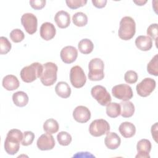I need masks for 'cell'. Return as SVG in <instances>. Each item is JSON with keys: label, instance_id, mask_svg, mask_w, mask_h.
Returning a JSON list of instances; mask_svg holds the SVG:
<instances>
[{"label": "cell", "instance_id": "6da1fadb", "mask_svg": "<svg viewBox=\"0 0 158 158\" xmlns=\"http://www.w3.org/2000/svg\"><path fill=\"white\" fill-rule=\"evenodd\" d=\"M23 138L22 132L18 129H12L7 134L4 141V149L10 155L15 154L19 150L20 143Z\"/></svg>", "mask_w": 158, "mask_h": 158}, {"label": "cell", "instance_id": "7a4b0ae2", "mask_svg": "<svg viewBox=\"0 0 158 158\" xmlns=\"http://www.w3.org/2000/svg\"><path fill=\"white\" fill-rule=\"evenodd\" d=\"M136 32V23L133 18L129 16L123 17L120 22L118 35L123 40H130Z\"/></svg>", "mask_w": 158, "mask_h": 158}, {"label": "cell", "instance_id": "3957f363", "mask_svg": "<svg viewBox=\"0 0 158 158\" xmlns=\"http://www.w3.org/2000/svg\"><path fill=\"white\" fill-rule=\"evenodd\" d=\"M43 70V66L39 62H33L30 65L24 67L20 71V77L22 81L31 83L40 78Z\"/></svg>", "mask_w": 158, "mask_h": 158}, {"label": "cell", "instance_id": "277c9868", "mask_svg": "<svg viewBox=\"0 0 158 158\" xmlns=\"http://www.w3.org/2000/svg\"><path fill=\"white\" fill-rule=\"evenodd\" d=\"M43 70L40 77L41 82L44 86H51L57 80V72L58 67L53 62H48L43 65Z\"/></svg>", "mask_w": 158, "mask_h": 158}, {"label": "cell", "instance_id": "5b68a950", "mask_svg": "<svg viewBox=\"0 0 158 158\" xmlns=\"http://www.w3.org/2000/svg\"><path fill=\"white\" fill-rule=\"evenodd\" d=\"M104 64L99 58L91 59L88 64V78L91 81H99L104 78Z\"/></svg>", "mask_w": 158, "mask_h": 158}, {"label": "cell", "instance_id": "8992f818", "mask_svg": "<svg viewBox=\"0 0 158 158\" xmlns=\"http://www.w3.org/2000/svg\"><path fill=\"white\" fill-rule=\"evenodd\" d=\"M70 80L72 86L76 88H81L85 85L86 81V77L81 67L75 65L71 68Z\"/></svg>", "mask_w": 158, "mask_h": 158}, {"label": "cell", "instance_id": "52a82bcc", "mask_svg": "<svg viewBox=\"0 0 158 158\" xmlns=\"http://www.w3.org/2000/svg\"><path fill=\"white\" fill-rule=\"evenodd\" d=\"M110 130L109 123L104 119H96L93 120L89 125V132L95 137L101 136L107 134Z\"/></svg>", "mask_w": 158, "mask_h": 158}, {"label": "cell", "instance_id": "ba28073f", "mask_svg": "<svg viewBox=\"0 0 158 158\" xmlns=\"http://www.w3.org/2000/svg\"><path fill=\"white\" fill-rule=\"evenodd\" d=\"M91 94L101 106H107L110 102L112 98L105 87L101 85H96L91 88Z\"/></svg>", "mask_w": 158, "mask_h": 158}, {"label": "cell", "instance_id": "9c48e42d", "mask_svg": "<svg viewBox=\"0 0 158 158\" xmlns=\"http://www.w3.org/2000/svg\"><path fill=\"white\" fill-rule=\"evenodd\" d=\"M114 97L122 101H129L133 98V94L131 88L127 84H119L114 86L112 89Z\"/></svg>", "mask_w": 158, "mask_h": 158}, {"label": "cell", "instance_id": "30bf717a", "mask_svg": "<svg viewBox=\"0 0 158 158\" xmlns=\"http://www.w3.org/2000/svg\"><path fill=\"white\" fill-rule=\"evenodd\" d=\"M156 86V81L151 78H145L136 86L138 94L141 97L149 96Z\"/></svg>", "mask_w": 158, "mask_h": 158}, {"label": "cell", "instance_id": "8fae6325", "mask_svg": "<svg viewBox=\"0 0 158 158\" xmlns=\"http://www.w3.org/2000/svg\"><path fill=\"white\" fill-rule=\"evenodd\" d=\"M21 23L25 31L30 35L34 34L37 30L38 20L31 13H25L21 17Z\"/></svg>", "mask_w": 158, "mask_h": 158}, {"label": "cell", "instance_id": "7c38bea8", "mask_svg": "<svg viewBox=\"0 0 158 158\" xmlns=\"http://www.w3.org/2000/svg\"><path fill=\"white\" fill-rule=\"evenodd\" d=\"M36 145L38 148L41 151L52 149L55 146L54 138L51 134L47 133L43 134L37 139Z\"/></svg>", "mask_w": 158, "mask_h": 158}, {"label": "cell", "instance_id": "4fadbf2b", "mask_svg": "<svg viewBox=\"0 0 158 158\" xmlns=\"http://www.w3.org/2000/svg\"><path fill=\"white\" fill-rule=\"evenodd\" d=\"M60 56L62 62L65 64H71L77 59L78 51L72 46H67L62 49Z\"/></svg>", "mask_w": 158, "mask_h": 158}, {"label": "cell", "instance_id": "5bb4252c", "mask_svg": "<svg viewBox=\"0 0 158 158\" xmlns=\"http://www.w3.org/2000/svg\"><path fill=\"white\" fill-rule=\"evenodd\" d=\"M73 117L77 122L86 123L91 118V112L88 107L78 106L73 111Z\"/></svg>", "mask_w": 158, "mask_h": 158}, {"label": "cell", "instance_id": "9a60e30c", "mask_svg": "<svg viewBox=\"0 0 158 158\" xmlns=\"http://www.w3.org/2000/svg\"><path fill=\"white\" fill-rule=\"evenodd\" d=\"M136 149L138 154L136 157L141 158H149V153L151 149V143L149 140L147 139H142L139 140L136 145Z\"/></svg>", "mask_w": 158, "mask_h": 158}, {"label": "cell", "instance_id": "2e32d148", "mask_svg": "<svg viewBox=\"0 0 158 158\" xmlns=\"http://www.w3.org/2000/svg\"><path fill=\"white\" fill-rule=\"evenodd\" d=\"M56 30L54 25L50 22L43 23L40 30V34L41 37L46 40L49 41L52 40L56 35Z\"/></svg>", "mask_w": 158, "mask_h": 158}, {"label": "cell", "instance_id": "e0dca14e", "mask_svg": "<svg viewBox=\"0 0 158 158\" xmlns=\"http://www.w3.org/2000/svg\"><path fill=\"white\" fill-rule=\"evenodd\" d=\"M54 20L58 27L65 28L68 27L70 23V16L67 12L59 10L56 14Z\"/></svg>", "mask_w": 158, "mask_h": 158}, {"label": "cell", "instance_id": "ac0fdd59", "mask_svg": "<svg viewBox=\"0 0 158 158\" xmlns=\"http://www.w3.org/2000/svg\"><path fill=\"white\" fill-rule=\"evenodd\" d=\"M105 145L109 149H116L121 143L119 136L115 132H108L104 139Z\"/></svg>", "mask_w": 158, "mask_h": 158}, {"label": "cell", "instance_id": "d6986e66", "mask_svg": "<svg viewBox=\"0 0 158 158\" xmlns=\"http://www.w3.org/2000/svg\"><path fill=\"white\" fill-rule=\"evenodd\" d=\"M135 45L138 49L143 51H147L152 48V41L148 36L140 35L136 38Z\"/></svg>", "mask_w": 158, "mask_h": 158}, {"label": "cell", "instance_id": "ffe728a7", "mask_svg": "<svg viewBox=\"0 0 158 158\" xmlns=\"http://www.w3.org/2000/svg\"><path fill=\"white\" fill-rule=\"evenodd\" d=\"M118 130L120 133L125 138H129L133 136L136 133V127L133 123L128 122H124L122 123Z\"/></svg>", "mask_w": 158, "mask_h": 158}, {"label": "cell", "instance_id": "44dd1931", "mask_svg": "<svg viewBox=\"0 0 158 158\" xmlns=\"http://www.w3.org/2000/svg\"><path fill=\"white\" fill-rule=\"evenodd\" d=\"M2 84L3 87L8 91L15 90L17 89L20 85L18 78L13 75H7L5 76L2 79Z\"/></svg>", "mask_w": 158, "mask_h": 158}, {"label": "cell", "instance_id": "7402d4cb", "mask_svg": "<svg viewBox=\"0 0 158 158\" xmlns=\"http://www.w3.org/2000/svg\"><path fill=\"white\" fill-rule=\"evenodd\" d=\"M56 93L60 98H67L71 94V88L65 81H59L55 87Z\"/></svg>", "mask_w": 158, "mask_h": 158}, {"label": "cell", "instance_id": "603a6c76", "mask_svg": "<svg viewBox=\"0 0 158 158\" xmlns=\"http://www.w3.org/2000/svg\"><path fill=\"white\" fill-rule=\"evenodd\" d=\"M121 107L120 115L124 118L131 117L135 112V106L130 101H123L120 103Z\"/></svg>", "mask_w": 158, "mask_h": 158}, {"label": "cell", "instance_id": "cb8c5ba5", "mask_svg": "<svg viewBox=\"0 0 158 158\" xmlns=\"http://www.w3.org/2000/svg\"><path fill=\"white\" fill-rule=\"evenodd\" d=\"M28 96L23 91H17L12 95V101L14 104L18 107H24L28 102Z\"/></svg>", "mask_w": 158, "mask_h": 158}, {"label": "cell", "instance_id": "d4e9b609", "mask_svg": "<svg viewBox=\"0 0 158 158\" xmlns=\"http://www.w3.org/2000/svg\"><path fill=\"white\" fill-rule=\"evenodd\" d=\"M78 47L80 52L84 54H88L93 51L94 44L90 40L85 38L79 41Z\"/></svg>", "mask_w": 158, "mask_h": 158}, {"label": "cell", "instance_id": "484cf974", "mask_svg": "<svg viewBox=\"0 0 158 158\" xmlns=\"http://www.w3.org/2000/svg\"><path fill=\"white\" fill-rule=\"evenodd\" d=\"M121 107L117 102H110L106 106V114L111 118H116L120 115Z\"/></svg>", "mask_w": 158, "mask_h": 158}, {"label": "cell", "instance_id": "4316f807", "mask_svg": "<svg viewBox=\"0 0 158 158\" xmlns=\"http://www.w3.org/2000/svg\"><path fill=\"white\" fill-rule=\"evenodd\" d=\"M59 123L54 118H49L45 121L43 124L44 131L49 134H54L59 130Z\"/></svg>", "mask_w": 158, "mask_h": 158}, {"label": "cell", "instance_id": "83f0119b", "mask_svg": "<svg viewBox=\"0 0 158 158\" xmlns=\"http://www.w3.org/2000/svg\"><path fill=\"white\" fill-rule=\"evenodd\" d=\"M72 22L77 27H84L88 23V17L83 12H78L73 15Z\"/></svg>", "mask_w": 158, "mask_h": 158}, {"label": "cell", "instance_id": "f1b7e54d", "mask_svg": "<svg viewBox=\"0 0 158 158\" xmlns=\"http://www.w3.org/2000/svg\"><path fill=\"white\" fill-rule=\"evenodd\" d=\"M148 72L152 75H158V55L156 54L147 65Z\"/></svg>", "mask_w": 158, "mask_h": 158}, {"label": "cell", "instance_id": "f546056e", "mask_svg": "<svg viewBox=\"0 0 158 158\" xmlns=\"http://www.w3.org/2000/svg\"><path fill=\"white\" fill-rule=\"evenodd\" d=\"M57 139L59 144L62 146H68L72 141L71 135L67 131H60L57 135Z\"/></svg>", "mask_w": 158, "mask_h": 158}, {"label": "cell", "instance_id": "4dcf8cb0", "mask_svg": "<svg viewBox=\"0 0 158 158\" xmlns=\"http://www.w3.org/2000/svg\"><path fill=\"white\" fill-rule=\"evenodd\" d=\"M12 48V44L9 40L4 36L0 37V54H6L8 53Z\"/></svg>", "mask_w": 158, "mask_h": 158}, {"label": "cell", "instance_id": "1f68e13d", "mask_svg": "<svg viewBox=\"0 0 158 158\" xmlns=\"http://www.w3.org/2000/svg\"><path fill=\"white\" fill-rule=\"evenodd\" d=\"M9 36L12 41L14 43L21 42L25 38V35L23 32L19 28L12 30L10 33Z\"/></svg>", "mask_w": 158, "mask_h": 158}, {"label": "cell", "instance_id": "d6a6232c", "mask_svg": "<svg viewBox=\"0 0 158 158\" xmlns=\"http://www.w3.org/2000/svg\"><path fill=\"white\" fill-rule=\"evenodd\" d=\"M35 139V134L30 131H26L23 133V138L22 144L25 146H29L32 144Z\"/></svg>", "mask_w": 158, "mask_h": 158}, {"label": "cell", "instance_id": "836d02e7", "mask_svg": "<svg viewBox=\"0 0 158 158\" xmlns=\"http://www.w3.org/2000/svg\"><path fill=\"white\" fill-rule=\"evenodd\" d=\"M138 74L133 70H128L124 75L125 81L128 84H133L138 80Z\"/></svg>", "mask_w": 158, "mask_h": 158}, {"label": "cell", "instance_id": "e575fe53", "mask_svg": "<svg viewBox=\"0 0 158 158\" xmlns=\"http://www.w3.org/2000/svg\"><path fill=\"white\" fill-rule=\"evenodd\" d=\"M67 6L71 9H76L85 6L87 3L86 0H66Z\"/></svg>", "mask_w": 158, "mask_h": 158}, {"label": "cell", "instance_id": "d590c367", "mask_svg": "<svg viewBox=\"0 0 158 158\" xmlns=\"http://www.w3.org/2000/svg\"><path fill=\"white\" fill-rule=\"evenodd\" d=\"M147 34L149 38L156 41L157 40V23L150 25L147 29Z\"/></svg>", "mask_w": 158, "mask_h": 158}, {"label": "cell", "instance_id": "8d00e7d4", "mask_svg": "<svg viewBox=\"0 0 158 158\" xmlns=\"http://www.w3.org/2000/svg\"><path fill=\"white\" fill-rule=\"evenodd\" d=\"M46 2L45 0H31L30 1V4L33 9L40 10L45 6Z\"/></svg>", "mask_w": 158, "mask_h": 158}, {"label": "cell", "instance_id": "74e56055", "mask_svg": "<svg viewBox=\"0 0 158 158\" xmlns=\"http://www.w3.org/2000/svg\"><path fill=\"white\" fill-rule=\"evenodd\" d=\"M92 3L94 6H95L97 8H102L104 7L106 5L107 1L106 0H99V1H95L92 0Z\"/></svg>", "mask_w": 158, "mask_h": 158}, {"label": "cell", "instance_id": "f35d334b", "mask_svg": "<svg viewBox=\"0 0 158 158\" xmlns=\"http://www.w3.org/2000/svg\"><path fill=\"white\" fill-rule=\"evenodd\" d=\"M151 133L153 138L157 142V123H155L154 125H153L151 127Z\"/></svg>", "mask_w": 158, "mask_h": 158}, {"label": "cell", "instance_id": "ab89813d", "mask_svg": "<svg viewBox=\"0 0 158 158\" xmlns=\"http://www.w3.org/2000/svg\"><path fill=\"white\" fill-rule=\"evenodd\" d=\"M135 4H136L138 6H143L144 4H146L147 2V1H133Z\"/></svg>", "mask_w": 158, "mask_h": 158}]
</instances>
